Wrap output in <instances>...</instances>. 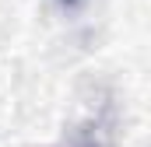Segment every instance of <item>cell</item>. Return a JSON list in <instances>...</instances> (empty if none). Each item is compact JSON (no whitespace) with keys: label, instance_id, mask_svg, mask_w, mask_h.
<instances>
[{"label":"cell","instance_id":"6da1fadb","mask_svg":"<svg viewBox=\"0 0 151 147\" xmlns=\"http://www.w3.org/2000/svg\"><path fill=\"white\" fill-rule=\"evenodd\" d=\"M63 4H77V0H63Z\"/></svg>","mask_w":151,"mask_h":147}]
</instances>
